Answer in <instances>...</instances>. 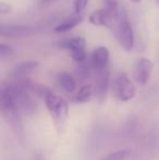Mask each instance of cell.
I'll return each instance as SVG.
<instances>
[{"instance_id":"6da1fadb","label":"cell","mask_w":159,"mask_h":160,"mask_svg":"<svg viewBox=\"0 0 159 160\" xmlns=\"http://www.w3.org/2000/svg\"><path fill=\"white\" fill-rule=\"evenodd\" d=\"M45 103L50 113L56 128L59 133H62L66 128L67 121L69 118V105L64 99L56 95L51 89H49L44 97Z\"/></svg>"},{"instance_id":"7a4b0ae2","label":"cell","mask_w":159,"mask_h":160,"mask_svg":"<svg viewBox=\"0 0 159 160\" xmlns=\"http://www.w3.org/2000/svg\"><path fill=\"white\" fill-rule=\"evenodd\" d=\"M0 113L2 114L7 123L12 128L15 134L21 135L23 133L21 118H20V110L17 109L12 97L4 88L3 85L0 86Z\"/></svg>"},{"instance_id":"3957f363","label":"cell","mask_w":159,"mask_h":160,"mask_svg":"<svg viewBox=\"0 0 159 160\" xmlns=\"http://www.w3.org/2000/svg\"><path fill=\"white\" fill-rule=\"evenodd\" d=\"M116 30H117V36L120 46L127 52H131L134 48V31L131 22H130L127 9L122 6H120Z\"/></svg>"},{"instance_id":"277c9868","label":"cell","mask_w":159,"mask_h":160,"mask_svg":"<svg viewBox=\"0 0 159 160\" xmlns=\"http://www.w3.org/2000/svg\"><path fill=\"white\" fill-rule=\"evenodd\" d=\"M111 88H112V94L115 98H117L120 101L131 100L135 97L136 94V89L133 82L123 72H119L118 74H116Z\"/></svg>"},{"instance_id":"5b68a950","label":"cell","mask_w":159,"mask_h":160,"mask_svg":"<svg viewBox=\"0 0 159 160\" xmlns=\"http://www.w3.org/2000/svg\"><path fill=\"white\" fill-rule=\"evenodd\" d=\"M37 32H38V28L31 25L0 23V37L24 38L34 35Z\"/></svg>"},{"instance_id":"8992f818","label":"cell","mask_w":159,"mask_h":160,"mask_svg":"<svg viewBox=\"0 0 159 160\" xmlns=\"http://www.w3.org/2000/svg\"><path fill=\"white\" fill-rule=\"evenodd\" d=\"M154 64L148 58H140L134 64L133 76L140 86H145L151 78Z\"/></svg>"},{"instance_id":"52a82bcc","label":"cell","mask_w":159,"mask_h":160,"mask_svg":"<svg viewBox=\"0 0 159 160\" xmlns=\"http://www.w3.org/2000/svg\"><path fill=\"white\" fill-rule=\"evenodd\" d=\"M88 21L94 26H104L109 30L115 31L117 28V21L105 8L97 9L89 14Z\"/></svg>"},{"instance_id":"ba28073f","label":"cell","mask_w":159,"mask_h":160,"mask_svg":"<svg viewBox=\"0 0 159 160\" xmlns=\"http://www.w3.org/2000/svg\"><path fill=\"white\" fill-rule=\"evenodd\" d=\"M109 59H110V52L109 49L105 46H99L97 48L94 49L92 52L91 58H89V64H91L92 69L97 71H102L108 68Z\"/></svg>"},{"instance_id":"9c48e42d","label":"cell","mask_w":159,"mask_h":160,"mask_svg":"<svg viewBox=\"0 0 159 160\" xmlns=\"http://www.w3.org/2000/svg\"><path fill=\"white\" fill-rule=\"evenodd\" d=\"M109 84H110V71L108 68L102 70V71H97L94 94L99 102H102L106 99Z\"/></svg>"},{"instance_id":"30bf717a","label":"cell","mask_w":159,"mask_h":160,"mask_svg":"<svg viewBox=\"0 0 159 160\" xmlns=\"http://www.w3.org/2000/svg\"><path fill=\"white\" fill-rule=\"evenodd\" d=\"M39 63L37 61H23L21 63L17 64L9 73V80H21L26 78L30 74L36 71Z\"/></svg>"},{"instance_id":"8fae6325","label":"cell","mask_w":159,"mask_h":160,"mask_svg":"<svg viewBox=\"0 0 159 160\" xmlns=\"http://www.w3.org/2000/svg\"><path fill=\"white\" fill-rule=\"evenodd\" d=\"M83 19H84V14L73 13L70 18H68V19H66L62 22H59V23L53 28V31L58 34L70 32V31H72L73 28L79 25L81 22L83 21Z\"/></svg>"},{"instance_id":"7c38bea8","label":"cell","mask_w":159,"mask_h":160,"mask_svg":"<svg viewBox=\"0 0 159 160\" xmlns=\"http://www.w3.org/2000/svg\"><path fill=\"white\" fill-rule=\"evenodd\" d=\"M58 82L67 93H73L77 88V81L68 72H60L58 75Z\"/></svg>"},{"instance_id":"4fadbf2b","label":"cell","mask_w":159,"mask_h":160,"mask_svg":"<svg viewBox=\"0 0 159 160\" xmlns=\"http://www.w3.org/2000/svg\"><path fill=\"white\" fill-rule=\"evenodd\" d=\"M94 95V87L89 84L83 85L77 94L73 97V102L75 103H85L92 99Z\"/></svg>"},{"instance_id":"5bb4252c","label":"cell","mask_w":159,"mask_h":160,"mask_svg":"<svg viewBox=\"0 0 159 160\" xmlns=\"http://www.w3.org/2000/svg\"><path fill=\"white\" fill-rule=\"evenodd\" d=\"M59 47L62 49H66V50L70 51L74 48H80V47H86V40L84 37H70L66 38L63 40H60L59 42Z\"/></svg>"},{"instance_id":"9a60e30c","label":"cell","mask_w":159,"mask_h":160,"mask_svg":"<svg viewBox=\"0 0 159 160\" xmlns=\"http://www.w3.org/2000/svg\"><path fill=\"white\" fill-rule=\"evenodd\" d=\"M104 3H105V9H106L116 20H118L119 10H120L119 0H104Z\"/></svg>"},{"instance_id":"2e32d148","label":"cell","mask_w":159,"mask_h":160,"mask_svg":"<svg viewBox=\"0 0 159 160\" xmlns=\"http://www.w3.org/2000/svg\"><path fill=\"white\" fill-rule=\"evenodd\" d=\"M92 67L89 64V61H85L82 63H77V74L79 76L80 80L85 81L86 78H89V74H91Z\"/></svg>"},{"instance_id":"e0dca14e","label":"cell","mask_w":159,"mask_h":160,"mask_svg":"<svg viewBox=\"0 0 159 160\" xmlns=\"http://www.w3.org/2000/svg\"><path fill=\"white\" fill-rule=\"evenodd\" d=\"M130 156V149H121L118 152H111L102 160H127Z\"/></svg>"},{"instance_id":"ac0fdd59","label":"cell","mask_w":159,"mask_h":160,"mask_svg":"<svg viewBox=\"0 0 159 160\" xmlns=\"http://www.w3.org/2000/svg\"><path fill=\"white\" fill-rule=\"evenodd\" d=\"M14 53V49L12 46L4 42H0V59H7Z\"/></svg>"},{"instance_id":"d6986e66","label":"cell","mask_w":159,"mask_h":160,"mask_svg":"<svg viewBox=\"0 0 159 160\" xmlns=\"http://www.w3.org/2000/svg\"><path fill=\"white\" fill-rule=\"evenodd\" d=\"M89 0H74L73 1V8H74V13L77 14H84V11L88 4Z\"/></svg>"},{"instance_id":"ffe728a7","label":"cell","mask_w":159,"mask_h":160,"mask_svg":"<svg viewBox=\"0 0 159 160\" xmlns=\"http://www.w3.org/2000/svg\"><path fill=\"white\" fill-rule=\"evenodd\" d=\"M12 11V7L11 4L7 3V2L0 1V14H8Z\"/></svg>"},{"instance_id":"44dd1931","label":"cell","mask_w":159,"mask_h":160,"mask_svg":"<svg viewBox=\"0 0 159 160\" xmlns=\"http://www.w3.org/2000/svg\"><path fill=\"white\" fill-rule=\"evenodd\" d=\"M57 1L58 0H40L39 3H40V6H42V7H47V6H50V4H53Z\"/></svg>"},{"instance_id":"7402d4cb","label":"cell","mask_w":159,"mask_h":160,"mask_svg":"<svg viewBox=\"0 0 159 160\" xmlns=\"http://www.w3.org/2000/svg\"><path fill=\"white\" fill-rule=\"evenodd\" d=\"M34 160H45V159H44V156H42V152H37V154L35 155V159Z\"/></svg>"},{"instance_id":"603a6c76","label":"cell","mask_w":159,"mask_h":160,"mask_svg":"<svg viewBox=\"0 0 159 160\" xmlns=\"http://www.w3.org/2000/svg\"><path fill=\"white\" fill-rule=\"evenodd\" d=\"M132 2H134V3H140L141 1H142V0H131Z\"/></svg>"},{"instance_id":"cb8c5ba5","label":"cell","mask_w":159,"mask_h":160,"mask_svg":"<svg viewBox=\"0 0 159 160\" xmlns=\"http://www.w3.org/2000/svg\"><path fill=\"white\" fill-rule=\"evenodd\" d=\"M158 2H159V0H158Z\"/></svg>"}]
</instances>
